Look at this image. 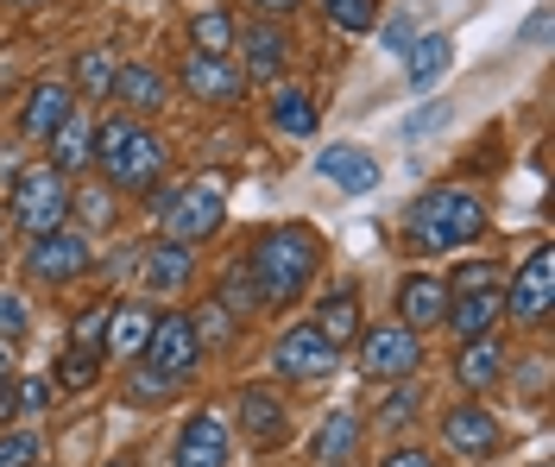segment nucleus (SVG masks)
<instances>
[{
	"instance_id": "0eeeda50",
	"label": "nucleus",
	"mask_w": 555,
	"mask_h": 467,
	"mask_svg": "<svg viewBox=\"0 0 555 467\" xmlns=\"http://www.w3.org/2000/svg\"><path fill=\"white\" fill-rule=\"evenodd\" d=\"M145 366H158L165 379H190L196 366H203V341H196V323H190V310H165L158 323H152V335H145Z\"/></svg>"
},
{
	"instance_id": "6e6552de",
	"label": "nucleus",
	"mask_w": 555,
	"mask_h": 467,
	"mask_svg": "<svg viewBox=\"0 0 555 467\" xmlns=\"http://www.w3.org/2000/svg\"><path fill=\"white\" fill-rule=\"evenodd\" d=\"M26 265H33L38 285H69V278H82V272L95 265V252H89V234L64 221V228H51V234H33Z\"/></svg>"
},
{
	"instance_id": "79ce46f5",
	"label": "nucleus",
	"mask_w": 555,
	"mask_h": 467,
	"mask_svg": "<svg viewBox=\"0 0 555 467\" xmlns=\"http://www.w3.org/2000/svg\"><path fill=\"white\" fill-rule=\"evenodd\" d=\"M449 102H429V108L423 114H411V120H404V140H423V133H436V127H449Z\"/></svg>"
},
{
	"instance_id": "393cba45",
	"label": "nucleus",
	"mask_w": 555,
	"mask_h": 467,
	"mask_svg": "<svg viewBox=\"0 0 555 467\" xmlns=\"http://www.w3.org/2000/svg\"><path fill=\"white\" fill-rule=\"evenodd\" d=\"M215 303H221V310H228L234 323H253V316L266 310V297H259V278H253L246 252L234 259V265H228V272H221V297H215Z\"/></svg>"
},
{
	"instance_id": "20e7f679",
	"label": "nucleus",
	"mask_w": 555,
	"mask_h": 467,
	"mask_svg": "<svg viewBox=\"0 0 555 467\" xmlns=\"http://www.w3.org/2000/svg\"><path fill=\"white\" fill-rule=\"evenodd\" d=\"M152 216L165 221V241L196 247V241H208V234L228 221V183L221 178H196V183L152 190Z\"/></svg>"
},
{
	"instance_id": "1a4fd4ad",
	"label": "nucleus",
	"mask_w": 555,
	"mask_h": 467,
	"mask_svg": "<svg viewBox=\"0 0 555 467\" xmlns=\"http://www.w3.org/2000/svg\"><path fill=\"white\" fill-rule=\"evenodd\" d=\"M353 360H360L366 379H411L416 360H423V341H416V328H404V323H379V328L360 335V354Z\"/></svg>"
},
{
	"instance_id": "f8f14e48",
	"label": "nucleus",
	"mask_w": 555,
	"mask_h": 467,
	"mask_svg": "<svg viewBox=\"0 0 555 467\" xmlns=\"http://www.w3.org/2000/svg\"><path fill=\"white\" fill-rule=\"evenodd\" d=\"M234 51H241V76L253 82H272L284 70V57H291V38L278 20H246L241 33H234Z\"/></svg>"
},
{
	"instance_id": "2f4dec72",
	"label": "nucleus",
	"mask_w": 555,
	"mask_h": 467,
	"mask_svg": "<svg viewBox=\"0 0 555 467\" xmlns=\"http://www.w3.org/2000/svg\"><path fill=\"white\" fill-rule=\"evenodd\" d=\"M171 392H177V379H165V373H158V366H145V360L127 373V404H139V411H145V404H165Z\"/></svg>"
},
{
	"instance_id": "412c9836",
	"label": "nucleus",
	"mask_w": 555,
	"mask_h": 467,
	"mask_svg": "<svg viewBox=\"0 0 555 467\" xmlns=\"http://www.w3.org/2000/svg\"><path fill=\"white\" fill-rule=\"evenodd\" d=\"M152 323H158V310H152V303H114L102 354H114V360H139V354H145V335H152Z\"/></svg>"
},
{
	"instance_id": "864d4df0",
	"label": "nucleus",
	"mask_w": 555,
	"mask_h": 467,
	"mask_svg": "<svg viewBox=\"0 0 555 467\" xmlns=\"http://www.w3.org/2000/svg\"><path fill=\"white\" fill-rule=\"evenodd\" d=\"M537 467H550V462H537Z\"/></svg>"
},
{
	"instance_id": "de8ad7c7",
	"label": "nucleus",
	"mask_w": 555,
	"mask_h": 467,
	"mask_svg": "<svg viewBox=\"0 0 555 467\" xmlns=\"http://www.w3.org/2000/svg\"><path fill=\"white\" fill-rule=\"evenodd\" d=\"M253 7H259V13H266V20H278V13H297V7H304V0H253Z\"/></svg>"
},
{
	"instance_id": "6ab92c4d",
	"label": "nucleus",
	"mask_w": 555,
	"mask_h": 467,
	"mask_svg": "<svg viewBox=\"0 0 555 467\" xmlns=\"http://www.w3.org/2000/svg\"><path fill=\"white\" fill-rule=\"evenodd\" d=\"M442 310H449V285L436 278V272H411L404 285H398V323L404 328H436L442 323Z\"/></svg>"
},
{
	"instance_id": "a19ab883",
	"label": "nucleus",
	"mask_w": 555,
	"mask_h": 467,
	"mask_svg": "<svg viewBox=\"0 0 555 467\" xmlns=\"http://www.w3.org/2000/svg\"><path fill=\"white\" fill-rule=\"evenodd\" d=\"M26 335H33V310L13 290H0V341H26Z\"/></svg>"
},
{
	"instance_id": "5701e85b",
	"label": "nucleus",
	"mask_w": 555,
	"mask_h": 467,
	"mask_svg": "<svg viewBox=\"0 0 555 467\" xmlns=\"http://www.w3.org/2000/svg\"><path fill=\"white\" fill-rule=\"evenodd\" d=\"M315 171L328 183H341L347 196H366V190L379 183V165H373L360 145H328V152H315Z\"/></svg>"
},
{
	"instance_id": "2eb2a0df",
	"label": "nucleus",
	"mask_w": 555,
	"mask_h": 467,
	"mask_svg": "<svg viewBox=\"0 0 555 467\" xmlns=\"http://www.w3.org/2000/svg\"><path fill=\"white\" fill-rule=\"evenodd\" d=\"M241 64L234 57H215V51H190V64H183V95L190 102H234L241 95Z\"/></svg>"
},
{
	"instance_id": "c03bdc74",
	"label": "nucleus",
	"mask_w": 555,
	"mask_h": 467,
	"mask_svg": "<svg viewBox=\"0 0 555 467\" xmlns=\"http://www.w3.org/2000/svg\"><path fill=\"white\" fill-rule=\"evenodd\" d=\"M379 467H436V455H423V449H404V442H398Z\"/></svg>"
},
{
	"instance_id": "603ef678",
	"label": "nucleus",
	"mask_w": 555,
	"mask_h": 467,
	"mask_svg": "<svg viewBox=\"0 0 555 467\" xmlns=\"http://www.w3.org/2000/svg\"><path fill=\"white\" fill-rule=\"evenodd\" d=\"M107 467H133V462H107Z\"/></svg>"
},
{
	"instance_id": "b1692460",
	"label": "nucleus",
	"mask_w": 555,
	"mask_h": 467,
	"mask_svg": "<svg viewBox=\"0 0 555 467\" xmlns=\"http://www.w3.org/2000/svg\"><path fill=\"white\" fill-rule=\"evenodd\" d=\"M51 158H44V165H57V171H82V165H89V158H95V120H82V114H69L64 127H57V133H51Z\"/></svg>"
},
{
	"instance_id": "a18cd8bd",
	"label": "nucleus",
	"mask_w": 555,
	"mask_h": 467,
	"mask_svg": "<svg viewBox=\"0 0 555 467\" xmlns=\"http://www.w3.org/2000/svg\"><path fill=\"white\" fill-rule=\"evenodd\" d=\"M411 38H416L411 20H385V44H391V51H411Z\"/></svg>"
},
{
	"instance_id": "7c9ffc66",
	"label": "nucleus",
	"mask_w": 555,
	"mask_h": 467,
	"mask_svg": "<svg viewBox=\"0 0 555 467\" xmlns=\"http://www.w3.org/2000/svg\"><path fill=\"white\" fill-rule=\"evenodd\" d=\"M190 323H196V341H203V354H215V348H228L234 341V316L221 310V303H203V310H190Z\"/></svg>"
},
{
	"instance_id": "37998d69",
	"label": "nucleus",
	"mask_w": 555,
	"mask_h": 467,
	"mask_svg": "<svg viewBox=\"0 0 555 467\" xmlns=\"http://www.w3.org/2000/svg\"><path fill=\"white\" fill-rule=\"evenodd\" d=\"M51 379H20V417H38V411H51Z\"/></svg>"
},
{
	"instance_id": "a878e982",
	"label": "nucleus",
	"mask_w": 555,
	"mask_h": 467,
	"mask_svg": "<svg viewBox=\"0 0 555 467\" xmlns=\"http://www.w3.org/2000/svg\"><path fill=\"white\" fill-rule=\"evenodd\" d=\"M315 328H322L335 348H347V341L360 335V290H353V285L328 290V297H322V310H315Z\"/></svg>"
},
{
	"instance_id": "f704fd0d",
	"label": "nucleus",
	"mask_w": 555,
	"mask_h": 467,
	"mask_svg": "<svg viewBox=\"0 0 555 467\" xmlns=\"http://www.w3.org/2000/svg\"><path fill=\"white\" fill-rule=\"evenodd\" d=\"M69 216H82V228H114L120 203L107 190H69Z\"/></svg>"
},
{
	"instance_id": "8fccbe9b",
	"label": "nucleus",
	"mask_w": 555,
	"mask_h": 467,
	"mask_svg": "<svg viewBox=\"0 0 555 467\" xmlns=\"http://www.w3.org/2000/svg\"><path fill=\"white\" fill-rule=\"evenodd\" d=\"M0 379H13V354H7V341H0Z\"/></svg>"
},
{
	"instance_id": "cd10ccee",
	"label": "nucleus",
	"mask_w": 555,
	"mask_h": 467,
	"mask_svg": "<svg viewBox=\"0 0 555 467\" xmlns=\"http://www.w3.org/2000/svg\"><path fill=\"white\" fill-rule=\"evenodd\" d=\"M347 455H360V417H353V411H328V424L315 436V462L347 467Z\"/></svg>"
},
{
	"instance_id": "423d86ee",
	"label": "nucleus",
	"mask_w": 555,
	"mask_h": 467,
	"mask_svg": "<svg viewBox=\"0 0 555 467\" xmlns=\"http://www.w3.org/2000/svg\"><path fill=\"white\" fill-rule=\"evenodd\" d=\"M272 366H278V379H291V386H322V379H335L341 348H335L315 323H291L284 335H278Z\"/></svg>"
},
{
	"instance_id": "e433bc0d",
	"label": "nucleus",
	"mask_w": 555,
	"mask_h": 467,
	"mask_svg": "<svg viewBox=\"0 0 555 467\" xmlns=\"http://www.w3.org/2000/svg\"><path fill=\"white\" fill-rule=\"evenodd\" d=\"M416 411H423V392L391 379V392H385V404H379V424L385 430H404V424H416Z\"/></svg>"
},
{
	"instance_id": "c9c22d12",
	"label": "nucleus",
	"mask_w": 555,
	"mask_h": 467,
	"mask_svg": "<svg viewBox=\"0 0 555 467\" xmlns=\"http://www.w3.org/2000/svg\"><path fill=\"white\" fill-rule=\"evenodd\" d=\"M107 316H114V303H89V310H82V316H76V323H69V348H95V354H102V341H107Z\"/></svg>"
},
{
	"instance_id": "4468645a",
	"label": "nucleus",
	"mask_w": 555,
	"mask_h": 467,
	"mask_svg": "<svg viewBox=\"0 0 555 467\" xmlns=\"http://www.w3.org/2000/svg\"><path fill=\"white\" fill-rule=\"evenodd\" d=\"M505 316V285H486V290H449V310H442V323L461 335V341H474V335H492Z\"/></svg>"
},
{
	"instance_id": "f257e3e1",
	"label": "nucleus",
	"mask_w": 555,
	"mask_h": 467,
	"mask_svg": "<svg viewBox=\"0 0 555 467\" xmlns=\"http://www.w3.org/2000/svg\"><path fill=\"white\" fill-rule=\"evenodd\" d=\"M246 265H253V278H259L266 310H291V303L310 290L315 265H322V241H315V228H304V221H278V228H266V234L246 247Z\"/></svg>"
},
{
	"instance_id": "473e14b6",
	"label": "nucleus",
	"mask_w": 555,
	"mask_h": 467,
	"mask_svg": "<svg viewBox=\"0 0 555 467\" xmlns=\"http://www.w3.org/2000/svg\"><path fill=\"white\" fill-rule=\"evenodd\" d=\"M95 373H102V354H95V348H69V354L57 360V386H64V392H89Z\"/></svg>"
},
{
	"instance_id": "9b49d317",
	"label": "nucleus",
	"mask_w": 555,
	"mask_h": 467,
	"mask_svg": "<svg viewBox=\"0 0 555 467\" xmlns=\"http://www.w3.org/2000/svg\"><path fill=\"white\" fill-rule=\"evenodd\" d=\"M228 455H234V430H228V417L196 411V417L177 430V462L171 467H228Z\"/></svg>"
},
{
	"instance_id": "aec40b11",
	"label": "nucleus",
	"mask_w": 555,
	"mask_h": 467,
	"mask_svg": "<svg viewBox=\"0 0 555 467\" xmlns=\"http://www.w3.org/2000/svg\"><path fill=\"white\" fill-rule=\"evenodd\" d=\"M69 114H76L69 82H33V95H26V108H20V127H26V140H51Z\"/></svg>"
},
{
	"instance_id": "39448f33",
	"label": "nucleus",
	"mask_w": 555,
	"mask_h": 467,
	"mask_svg": "<svg viewBox=\"0 0 555 467\" xmlns=\"http://www.w3.org/2000/svg\"><path fill=\"white\" fill-rule=\"evenodd\" d=\"M13 228L20 234H51V228H64L69 221V178L57 165H26L20 178H13Z\"/></svg>"
},
{
	"instance_id": "ea45409f",
	"label": "nucleus",
	"mask_w": 555,
	"mask_h": 467,
	"mask_svg": "<svg viewBox=\"0 0 555 467\" xmlns=\"http://www.w3.org/2000/svg\"><path fill=\"white\" fill-rule=\"evenodd\" d=\"M449 290H486V285H505V265H492V259H467V265H454V278H442Z\"/></svg>"
},
{
	"instance_id": "dca6fc26",
	"label": "nucleus",
	"mask_w": 555,
	"mask_h": 467,
	"mask_svg": "<svg viewBox=\"0 0 555 467\" xmlns=\"http://www.w3.org/2000/svg\"><path fill=\"white\" fill-rule=\"evenodd\" d=\"M139 278H145V290H158V297H177V290L196 278V252L183 247V241L139 247Z\"/></svg>"
},
{
	"instance_id": "c85d7f7f",
	"label": "nucleus",
	"mask_w": 555,
	"mask_h": 467,
	"mask_svg": "<svg viewBox=\"0 0 555 467\" xmlns=\"http://www.w3.org/2000/svg\"><path fill=\"white\" fill-rule=\"evenodd\" d=\"M272 127L291 133V140H310L315 127H322V114H315V102L304 95V89H278L272 95Z\"/></svg>"
},
{
	"instance_id": "4be33fe9",
	"label": "nucleus",
	"mask_w": 555,
	"mask_h": 467,
	"mask_svg": "<svg viewBox=\"0 0 555 467\" xmlns=\"http://www.w3.org/2000/svg\"><path fill=\"white\" fill-rule=\"evenodd\" d=\"M499 373H505V341H499V335H474V341H461V354H454V386L486 392Z\"/></svg>"
},
{
	"instance_id": "c756f323",
	"label": "nucleus",
	"mask_w": 555,
	"mask_h": 467,
	"mask_svg": "<svg viewBox=\"0 0 555 467\" xmlns=\"http://www.w3.org/2000/svg\"><path fill=\"white\" fill-rule=\"evenodd\" d=\"M114 51L107 44H95V51H76V89L89 95V102H107V89H114Z\"/></svg>"
},
{
	"instance_id": "09e8293b",
	"label": "nucleus",
	"mask_w": 555,
	"mask_h": 467,
	"mask_svg": "<svg viewBox=\"0 0 555 467\" xmlns=\"http://www.w3.org/2000/svg\"><path fill=\"white\" fill-rule=\"evenodd\" d=\"M524 38H530V44H543V38H550V13H537V20L524 26Z\"/></svg>"
},
{
	"instance_id": "4c0bfd02",
	"label": "nucleus",
	"mask_w": 555,
	"mask_h": 467,
	"mask_svg": "<svg viewBox=\"0 0 555 467\" xmlns=\"http://www.w3.org/2000/svg\"><path fill=\"white\" fill-rule=\"evenodd\" d=\"M44 455V436L38 430H7L0 436V467H38Z\"/></svg>"
},
{
	"instance_id": "f3484780",
	"label": "nucleus",
	"mask_w": 555,
	"mask_h": 467,
	"mask_svg": "<svg viewBox=\"0 0 555 467\" xmlns=\"http://www.w3.org/2000/svg\"><path fill=\"white\" fill-rule=\"evenodd\" d=\"M442 442H449L454 455L492 462L499 455V424H492V411H480V404H454L449 417H442Z\"/></svg>"
},
{
	"instance_id": "49530a36",
	"label": "nucleus",
	"mask_w": 555,
	"mask_h": 467,
	"mask_svg": "<svg viewBox=\"0 0 555 467\" xmlns=\"http://www.w3.org/2000/svg\"><path fill=\"white\" fill-rule=\"evenodd\" d=\"M20 417V379H0V424Z\"/></svg>"
},
{
	"instance_id": "72a5a7b5",
	"label": "nucleus",
	"mask_w": 555,
	"mask_h": 467,
	"mask_svg": "<svg viewBox=\"0 0 555 467\" xmlns=\"http://www.w3.org/2000/svg\"><path fill=\"white\" fill-rule=\"evenodd\" d=\"M190 38H196V51L228 57V51H234V20H228V13H196V20H190Z\"/></svg>"
},
{
	"instance_id": "3c124183",
	"label": "nucleus",
	"mask_w": 555,
	"mask_h": 467,
	"mask_svg": "<svg viewBox=\"0 0 555 467\" xmlns=\"http://www.w3.org/2000/svg\"><path fill=\"white\" fill-rule=\"evenodd\" d=\"M7 7H38V0H7Z\"/></svg>"
},
{
	"instance_id": "9d476101",
	"label": "nucleus",
	"mask_w": 555,
	"mask_h": 467,
	"mask_svg": "<svg viewBox=\"0 0 555 467\" xmlns=\"http://www.w3.org/2000/svg\"><path fill=\"white\" fill-rule=\"evenodd\" d=\"M234 424L253 449H284V436H291V417H284V398L272 386H241L234 398Z\"/></svg>"
},
{
	"instance_id": "a211bd4d",
	"label": "nucleus",
	"mask_w": 555,
	"mask_h": 467,
	"mask_svg": "<svg viewBox=\"0 0 555 467\" xmlns=\"http://www.w3.org/2000/svg\"><path fill=\"white\" fill-rule=\"evenodd\" d=\"M120 108H127V120H145V114L165 108V95H171V82L152 70V64H120L114 70V89H107Z\"/></svg>"
},
{
	"instance_id": "f03ea898",
	"label": "nucleus",
	"mask_w": 555,
	"mask_h": 467,
	"mask_svg": "<svg viewBox=\"0 0 555 467\" xmlns=\"http://www.w3.org/2000/svg\"><path fill=\"white\" fill-rule=\"evenodd\" d=\"M95 165H102L107 190H139V196H152L158 178H165V165H171V152L158 133H145L139 120L127 114H114L95 127Z\"/></svg>"
},
{
	"instance_id": "bb28decb",
	"label": "nucleus",
	"mask_w": 555,
	"mask_h": 467,
	"mask_svg": "<svg viewBox=\"0 0 555 467\" xmlns=\"http://www.w3.org/2000/svg\"><path fill=\"white\" fill-rule=\"evenodd\" d=\"M454 64V38L449 33H423L411 38V51H404V70H411V89H429L436 76Z\"/></svg>"
},
{
	"instance_id": "58836bf2",
	"label": "nucleus",
	"mask_w": 555,
	"mask_h": 467,
	"mask_svg": "<svg viewBox=\"0 0 555 467\" xmlns=\"http://www.w3.org/2000/svg\"><path fill=\"white\" fill-rule=\"evenodd\" d=\"M322 13H328L341 33H373V20H379L373 0H322Z\"/></svg>"
},
{
	"instance_id": "ddd939ff",
	"label": "nucleus",
	"mask_w": 555,
	"mask_h": 467,
	"mask_svg": "<svg viewBox=\"0 0 555 467\" xmlns=\"http://www.w3.org/2000/svg\"><path fill=\"white\" fill-rule=\"evenodd\" d=\"M550 285H555V259H550V247H537L518 272H512L505 310H512L518 323H543V316H550Z\"/></svg>"
},
{
	"instance_id": "7ed1b4c3",
	"label": "nucleus",
	"mask_w": 555,
	"mask_h": 467,
	"mask_svg": "<svg viewBox=\"0 0 555 467\" xmlns=\"http://www.w3.org/2000/svg\"><path fill=\"white\" fill-rule=\"evenodd\" d=\"M404 234H411L423 252H454V247H474L486 234V203L474 190H429V196H416L411 216H404Z\"/></svg>"
}]
</instances>
